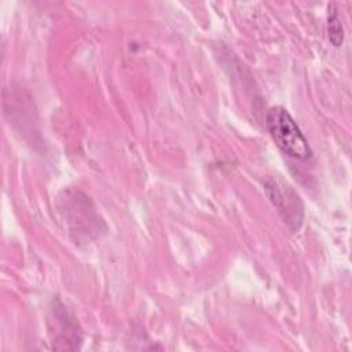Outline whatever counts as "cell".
<instances>
[{
	"label": "cell",
	"instance_id": "2",
	"mask_svg": "<svg viewBox=\"0 0 352 352\" xmlns=\"http://www.w3.org/2000/svg\"><path fill=\"white\" fill-rule=\"evenodd\" d=\"M52 316L56 322L55 327L62 329V330L55 333L54 340L56 342H63V349H76V348H78V344L81 342V336L77 330L76 323L73 322L72 318H69V315L63 309V307L56 305L52 309Z\"/></svg>",
	"mask_w": 352,
	"mask_h": 352
},
{
	"label": "cell",
	"instance_id": "3",
	"mask_svg": "<svg viewBox=\"0 0 352 352\" xmlns=\"http://www.w3.org/2000/svg\"><path fill=\"white\" fill-rule=\"evenodd\" d=\"M327 36L330 43L334 47H340L344 41V29L340 19V15L336 10V4H329V14H327Z\"/></svg>",
	"mask_w": 352,
	"mask_h": 352
},
{
	"label": "cell",
	"instance_id": "1",
	"mask_svg": "<svg viewBox=\"0 0 352 352\" xmlns=\"http://www.w3.org/2000/svg\"><path fill=\"white\" fill-rule=\"evenodd\" d=\"M265 125L271 138L285 154L296 160L311 157L312 150L308 140L286 109L280 106L271 107L265 116Z\"/></svg>",
	"mask_w": 352,
	"mask_h": 352
}]
</instances>
